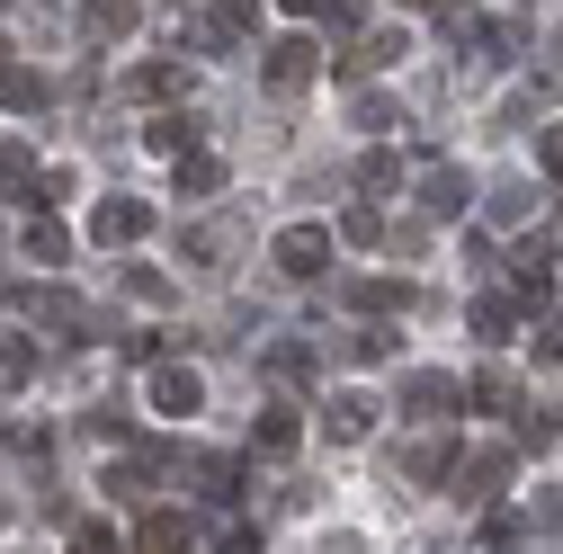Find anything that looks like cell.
<instances>
[{
	"mask_svg": "<svg viewBox=\"0 0 563 554\" xmlns=\"http://www.w3.org/2000/svg\"><path fill=\"white\" fill-rule=\"evenodd\" d=\"M179 188H188V197H216V188H224V162H206V153H188V162H179Z\"/></svg>",
	"mask_w": 563,
	"mask_h": 554,
	"instance_id": "obj_18",
	"label": "cell"
},
{
	"mask_svg": "<svg viewBox=\"0 0 563 554\" xmlns=\"http://www.w3.org/2000/svg\"><path fill=\"white\" fill-rule=\"evenodd\" d=\"M153 411H170V421L206 411V385H197V367H153Z\"/></svg>",
	"mask_w": 563,
	"mask_h": 554,
	"instance_id": "obj_7",
	"label": "cell"
},
{
	"mask_svg": "<svg viewBox=\"0 0 563 554\" xmlns=\"http://www.w3.org/2000/svg\"><path fill=\"white\" fill-rule=\"evenodd\" d=\"M322 554H367V545L358 536H322Z\"/></svg>",
	"mask_w": 563,
	"mask_h": 554,
	"instance_id": "obj_36",
	"label": "cell"
},
{
	"mask_svg": "<svg viewBox=\"0 0 563 554\" xmlns=\"http://www.w3.org/2000/svg\"><path fill=\"white\" fill-rule=\"evenodd\" d=\"M340 233H349V242H385V215H376V206H349Z\"/></svg>",
	"mask_w": 563,
	"mask_h": 554,
	"instance_id": "obj_28",
	"label": "cell"
},
{
	"mask_svg": "<svg viewBox=\"0 0 563 554\" xmlns=\"http://www.w3.org/2000/svg\"><path fill=\"white\" fill-rule=\"evenodd\" d=\"M170 90H179L170 63H144V73H134V99H170Z\"/></svg>",
	"mask_w": 563,
	"mask_h": 554,
	"instance_id": "obj_29",
	"label": "cell"
},
{
	"mask_svg": "<svg viewBox=\"0 0 563 554\" xmlns=\"http://www.w3.org/2000/svg\"><path fill=\"white\" fill-rule=\"evenodd\" d=\"M153 233V206L144 197H99V215H90V242L99 251H125V242H144Z\"/></svg>",
	"mask_w": 563,
	"mask_h": 554,
	"instance_id": "obj_2",
	"label": "cell"
},
{
	"mask_svg": "<svg viewBox=\"0 0 563 554\" xmlns=\"http://www.w3.org/2000/svg\"><path fill=\"white\" fill-rule=\"evenodd\" d=\"M402 474L430 483V474H456V465H448V447H439V439H420V447H402Z\"/></svg>",
	"mask_w": 563,
	"mask_h": 554,
	"instance_id": "obj_21",
	"label": "cell"
},
{
	"mask_svg": "<svg viewBox=\"0 0 563 554\" xmlns=\"http://www.w3.org/2000/svg\"><path fill=\"white\" fill-rule=\"evenodd\" d=\"M268 376H287V385H305V376H313V350H296V340H277V350H268Z\"/></svg>",
	"mask_w": 563,
	"mask_h": 554,
	"instance_id": "obj_20",
	"label": "cell"
},
{
	"mask_svg": "<svg viewBox=\"0 0 563 554\" xmlns=\"http://www.w3.org/2000/svg\"><path fill=\"white\" fill-rule=\"evenodd\" d=\"M134 554H197V528L179 510H144V528H134Z\"/></svg>",
	"mask_w": 563,
	"mask_h": 554,
	"instance_id": "obj_6",
	"label": "cell"
},
{
	"mask_svg": "<svg viewBox=\"0 0 563 554\" xmlns=\"http://www.w3.org/2000/svg\"><path fill=\"white\" fill-rule=\"evenodd\" d=\"M465 402H474V411H510V402H519V385L492 367V376H474V385H465Z\"/></svg>",
	"mask_w": 563,
	"mask_h": 554,
	"instance_id": "obj_16",
	"label": "cell"
},
{
	"mask_svg": "<svg viewBox=\"0 0 563 554\" xmlns=\"http://www.w3.org/2000/svg\"><path fill=\"white\" fill-rule=\"evenodd\" d=\"M340 350H349V367H376V358L394 350V331H349V340H340Z\"/></svg>",
	"mask_w": 563,
	"mask_h": 554,
	"instance_id": "obj_22",
	"label": "cell"
},
{
	"mask_svg": "<svg viewBox=\"0 0 563 554\" xmlns=\"http://www.w3.org/2000/svg\"><path fill=\"white\" fill-rule=\"evenodd\" d=\"M19 304H27V313H36V322H54V331H99V322H90V313H81V304H73V296H63V287H27V296H19Z\"/></svg>",
	"mask_w": 563,
	"mask_h": 554,
	"instance_id": "obj_11",
	"label": "cell"
},
{
	"mask_svg": "<svg viewBox=\"0 0 563 554\" xmlns=\"http://www.w3.org/2000/svg\"><path fill=\"white\" fill-rule=\"evenodd\" d=\"M27 376H36V350H27V340H10V350H0V385H10V394H19Z\"/></svg>",
	"mask_w": 563,
	"mask_h": 554,
	"instance_id": "obj_25",
	"label": "cell"
},
{
	"mask_svg": "<svg viewBox=\"0 0 563 554\" xmlns=\"http://www.w3.org/2000/svg\"><path fill=\"white\" fill-rule=\"evenodd\" d=\"M349 304H358V313H402L411 287H402V277H349Z\"/></svg>",
	"mask_w": 563,
	"mask_h": 554,
	"instance_id": "obj_13",
	"label": "cell"
},
{
	"mask_svg": "<svg viewBox=\"0 0 563 554\" xmlns=\"http://www.w3.org/2000/svg\"><path fill=\"white\" fill-rule=\"evenodd\" d=\"M528 206H537V188L528 179H501V188H492V224H519Z\"/></svg>",
	"mask_w": 563,
	"mask_h": 554,
	"instance_id": "obj_17",
	"label": "cell"
},
{
	"mask_svg": "<svg viewBox=\"0 0 563 554\" xmlns=\"http://www.w3.org/2000/svg\"><path fill=\"white\" fill-rule=\"evenodd\" d=\"M0 108H45V73H19V63H10V73H0Z\"/></svg>",
	"mask_w": 563,
	"mask_h": 554,
	"instance_id": "obj_14",
	"label": "cell"
},
{
	"mask_svg": "<svg viewBox=\"0 0 563 554\" xmlns=\"http://www.w3.org/2000/svg\"><path fill=\"white\" fill-rule=\"evenodd\" d=\"M501 483H510V447H474V456H456V483H448V492H456L465 510H483Z\"/></svg>",
	"mask_w": 563,
	"mask_h": 554,
	"instance_id": "obj_3",
	"label": "cell"
},
{
	"mask_svg": "<svg viewBox=\"0 0 563 554\" xmlns=\"http://www.w3.org/2000/svg\"><path fill=\"white\" fill-rule=\"evenodd\" d=\"M260 447L287 456V447H296V411H260Z\"/></svg>",
	"mask_w": 563,
	"mask_h": 554,
	"instance_id": "obj_23",
	"label": "cell"
},
{
	"mask_svg": "<svg viewBox=\"0 0 563 554\" xmlns=\"http://www.w3.org/2000/svg\"><path fill=\"white\" fill-rule=\"evenodd\" d=\"M277 10H296V19H331V0H277Z\"/></svg>",
	"mask_w": 563,
	"mask_h": 554,
	"instance_id": "obj_35",
	"label": "cell"
},
{
	"mask_svg": "<svg viewBox=\"0 0 563 554\" xmlns=\"http://www.w3.org/2000/svg\"><path fill=\"white\" fill-rule=\"evenodd\" d=\"M537 358H554V367H563V322H545V331H537Z\"/></svg>",
	"mask_w": 563,
	"mask_h": 554,
	"instance_id": "obj_33",
	"label": "cell"
},
{
	"mask_svg": "<svg viewBox=\"0 0 563 554\" xmlns=\"http://www.w3.org/2000/svg\"><path fill=\"white\" fill-rule=\"evenodd\" d=\"M554 439H563V421H554L545 402H528V411H519V447H554Z\"/></svg>",
	"mask_w": 563,
	"mask_h": 554,
	"instance_id": "obj_19",
	"label": "cell"
},
{
	"mask_svg": "<svg viewBox=\"0 0 563 554\" xmlns=\"http://www.w3.org/2000/svg\"><path fill=\"white\" fill-rule=\"evenodd\" d=\"M268 259H277V277H296V287H305V277L331 268V233L322 224H287V233L268 242Z\"/></svg>",
	"mask_w": 563,
	"mask_h": 554,
	"instance_id": "obj_1",
	"label": "cell"
},
{
	"mask_svg": "<svg viewBox=\"0 0 563 554\" xmlns=\"http://www.w3.org/2000/svg\"><path fill=\"white\" fill-rule=\"evenodd\" d=\"M0 73H10V45H0Z\"/></svg>",
	"mask_w": 563,
	"mask_h": 554,
	"instance_id": "obj_37",
	"label": "cell"
},
{
	"mask_svg": "<svg viewBox=\"0 0 563 554\" xmlns=\"http://www.w3.org/2000/svg\"><path fill=\"white\" fill-rule=\"evenodd\" d=\"M313 63H322V54H313L305 36H287V45H268V90H305V81H313Z\"/></svg>",
	"mask_w": 563,
	"mask_h": 554,
	"instance_id": "obj_9",
	"label": "cell"
},
{
	"mask_svg": "<svg viewBox=\"0 0 563 554\" xmlns=\"http://www.w3.org/2000/svg\"><path fill=\"white\" fill-rule=\"evenodd\" d=\"M528 528H563V492H554V483H545V492L528 501Z\"/></svg>",
	"mask_w": 563,
	"mask_h": 554,
	"instance_id": "obj_31",
	"label": "cell"
},
{
	"mask_svg": "<svg viewBox=\"0 0 563 554\" xmlns=\"http://www.w3.org/2000/svg\"><path fill=\"white\" fill-rule=\"evenodd\" d=\"M73 554H125V545H117V528H99V519H81V528H73Z\"/></svg>",
	"mask_w": 563,
	"mask_h": 554,
	"instance_id": "obj_27",
	"label": "cell"
},
{
	"mask_svg": "<svg viewBox=\"0 0 563 554\" xmlns=\"http://www.w3.org/2000/svg\"><path fill=\"white\" fill-rule=\"evenodd\" d=\"M224 554H260V528H233V536H224Z\"/></svg>",
	"mask_w": 563,
	"mask_h": 554,
	"instance_id": "obj_34",
	"label": "cell"
},
{
	"mask_svg": "<svg viewBox=\"0 0 563 554\" xmlns=\"http://www.w3.org/2000/svg\"><path fill=\"white\" fill-rule=\"evenodd\" d=\"M402 10H430V0H402Z\"/></svg>",
	"mask_w": 563,
	"mask_h": 554,
	"instance_id": "obj_38",
	"label": "cell"
},
{
	"mask_svg": "<svg viewBox=\"0 0 563 554\" xmlns=\"http://www.w3.org/2000/svg\"><path fill=\"white\" fill-rule=\"evenodd\" d=\"M322 430H331V439H367V430H376V402H367V394H331V402H322Z\"/></svg>",
	"mask_w": 563,
	"mask_h": 554,
	"instance_id": "obj_12",
	"label": "cell"
},
{
	"mask_svg": "<svg viewBox=\"0 0 563 554\" xmlns=\"http://www.w3.org/2000/svg\"><path fill=\"white\" fill-rule=\"evenodd\" d=\"M510 296H519V304H545V296H554V242H545V233L510 251Z\"/></svg>",
	"mask_w": 563,
	"mask_h": 554,
	"instance_id": "obj_4",
	"label": "cell"
},
{
	"mask_svg": "<svg viewBox=\"0 0 563 554\" xmlns=\"http://www.w3.org/2000/svg\"><path fill=\"white\" fill-rule=\"evenodd\" d=\"M134 19H144L134 0H90V10H81V36H90V45H117V36H134Z\"/></svg>",
	"mask_w": 563,
	"mask_h": 554,
	"instance_id": "obj_10",
	"label": "cell"
},
{
	"mask_svg": "<svg viewBox=\"0 0 563 554\" xmlns=\"http://www.w3.org/2000/svg\"><path fill=\"white\" fill-rule=\"evenodd\" d=\"M537 162H545V170L563 179V125H545V134H537Z\"/></svg>",
	"mask_w": 563,
	"mask_h": 554,
	"instance_id": "obj_32",
	"label": "cell"
},
{
	"mask_svg": "<svg viewBox=\"0 0 563 554\" xmlns=\"http://www.w3.org/2000/svg\"><path fill=\"white\" fill-rule=\"evenodd\" d=\"M153 153H170V162H188V144H197V125L188 117H153V134H144Z\"/></svg>",
	"mask_w": 563,
	"mask_h": 554,
	"instance_id": "obj_15",
	"label": "cell"
},
{
	"mask_svg": "<svg viewBox=\"0 0 563 554\" xmlns=\"http://www.w3.org/2000/svg\"><path fill=\"white\" fill-rule=\"evenodd\" d=\"M420 206H430V215H439V224H456V215H465V206H474V179H465L456 162H439L430 179H420Z\"/></svg>",
	"mask_w": 563,
	"mask_h": 554,
	"instance_id": "obj_5",
	"label": "cell"
},
{
	"mask_svg": "<svg viewBox=\"0 0 563 554\" xmlns=\"http://www.w3.org/2000/svg\"><path fill=\"white\" fill-rule=\"evenodd\" d=\"M474 331H483V340H510V304L483 296V304H474Z\"/></svg>",
	"mask_w": 563,
	"mask_h": 554,
	"instance_id": "obj_30",
	"label": "cell"
},
{
	"mask_svg": "<svg viewBox=\"0 0 563 554\" xmlns=\"http://www.w3.org/2000/svg\"><path fill=\"white\" fill-rule=\"evenodd\" d=\"M63 251H73V242H63V224H45V215H36V224H27V259H45V268H54Z\"/></svg>",
	"mask_w": 563,
	"mask_h": 554,
	"instance_id": "obj_24",
	"label": "cell"
},
{
	"mask_svg": "<svg viewBox=\"0 0 563 554\" xmlns=\"http://www.w3.org/2000/svg\"><path fill=\"white\" fill-rule=\"evenodd\" d=\"M349 117H358L367 134H394V125H402V108H394V99H358V108H349Z\"/></svg>",
	"mask_w": 563,
	"mask_h": 554,
	"instance_id": "obj_26",
	"label": "cell"
},
{
	"mask_svg": "<svg viewBox=\"0 0 563 554\" xmlns=\"http://www.w3.org/2000/svg\"><path fill=\"white\" fill-rule=\"evenodd\" d=\"M456 402H465V385H456V376H430V367L402 376V411H420V421H439V411H456Z\"/></svg>",
	"mask_w": 563,
	"mask_h": 554,
	"instance_id": "obj_8",
	"label": "cell"
}]
</instances>
